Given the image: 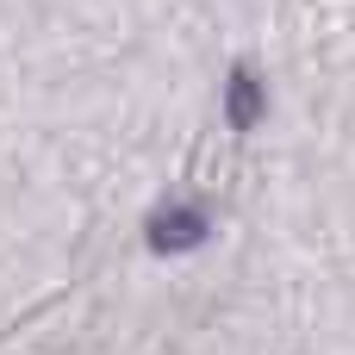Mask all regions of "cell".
<instances>
[{"mask_svg": "<svg viewBox=\"0 0 355 355\" xmlns=\"http://www.w3.org/2000/svg\"><path fill=\"white\" fill-rule=\"evenodd\" d=\"M206 231H212V218H206V206H200V200H168V206H156V212H150L144 243H150L156 256H187V250H200V243H206Z\"/></svg>", "mask_w": 355, "mask_h": 355, "instance_id": "obj_1", "label": "cell"}, {"mask_svg": "<svg viewBox=\"0 0 355 355\" xmlns=\"http://www.w3.org/2000/svg\"><path fill=\"white\" fill-rule=\"evenodd\" d=\"M262 112H268V87H262V75L250 62H237L231 81H225V119H231V131H256Z\"/></svg>", "mask_w": 355, "mask_h": 355, "instance_id": "obj_2", "label": "cell"}]
</instances>
